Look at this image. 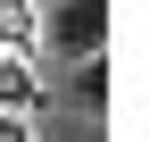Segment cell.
I'll return each mask as SVG.
<instances>
[{"label":"cell","instance_id":"obj_1","mask_svg":"<svg viewBox=\"0 0 150 142\" xmlns=\"http://www.w3.org/2000/svg\"><path fill=\"white\" fill-rule=\"evenodd\" d=\"M33 17H42L50 59H67V67L108 59V0H33Z\"/></svg>","mask_w":150,"mask_h":142},{"label":"cell","instance_id":"obj_2","mask_svg":"<svg viewBox=\"0 0 150 142\" xmlns=\"http://www.w3.org/2000/svg\"><path fill=\"white\" fill-rule=\"evenodd\" d=\"M42 50V17L33 0H0V59H33Z\"/></svg>","mask_w":150,"mask_h":142},{"label":"cell","instance_id":"obj_3","mask_svg":"<svg viewBox=\"0 0 150 142\" xmlns=\"http://www.w3.org/2000/svg\"><path fill=\"white\" fill-rule=\"evenodd\" d=\"M42 109V75L33 59H0V117H33Z\"/></svg>","mask_w":150,"mask_h":142},{"label":"cell","instance_id":"obj_4","mask_svg":"<svg viewBox=\"0 0 150 142\" xmlns=\"http://www.w3.org/2000/svg\"><path fill=\"white\" fill-rule=\"evenodd\" d=\"M75 100H83V109H108V59H83L75 67Z\"/></svg>","mask_w":150,"mask_h":142}]
</instances>
